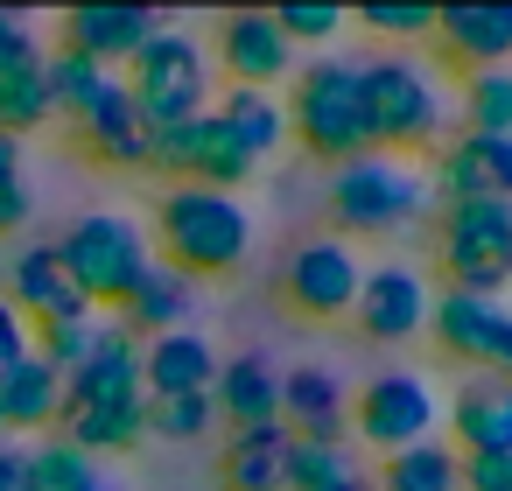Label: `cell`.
<instances>
[{
	"instance_id": "cell-1",
	"label": "cell",
	"mask_w": 512,
	"mask_h": 491,
	"mask_svg": "<svg viewBox=\"0 0 512 491\" xmlns=\"http://www.w3.org/2000/svg\"><path fill=\"white\" fill-rule=\"evenodd\" d=\"M162 246V267H176L183 281H204V274H232L246 253H253V211L232 197V190H204V183H176L155 211V239Z\"/></svg>"
},
{
	"instance_id": "cell-2",
	"label": "cell",
	"mask_w": 512,
	"mask_h": 491,
	"mask_svg": "<svg viewBox=\"0 0 512 491\" xmlns=\"http://www.w3.org/2000/svg\"><path fill=\"white\" fill-rule=\"evenodd\" d=\"M428 211H435V176H421V169L400 162V155L365 148V155L337 162V176H330V218H337L344 232L393 239V232L421 225Z\"/></svg>"
},
{
	"instance_id": "cell-3",
	"label": "cell",
	"mask_w": 512,
	"mask_h": 491,
	"mask_svg": "<svg viewBox=\"0 0 512 491\" xmlns=\"http://www.w3.org/2000/svg\"><path fill=\"white\" fill-rule=\"evenodd\" d=\"M281 106H288V141H302V155H316L330 169L372 148L365 141V99H358V64H344V57L302 64L288 78Z\"/></svg>"
},
{
	"instance_id": "cell-4",
	"label": "cell",
	"mask_w": 512,
	"mask_h": 491,
	"mask_svg": "<svg viewBox=\"0 0 512 491\" xmlns=\"http://www.w3.org/2000/svg\"><path fill=\"white\" fill-rule=\"evenodd\" d=\"M57 253V267L71 274V288L99 309H120L127 295H134V281L155 267V246H148V232L134 225V218H120V211H92V218H78V225H64V239L50 246Z\"/></svg>"
},
{
	"instance_id": "cell-5",
	"label": "cell",
	"mask_w": 512,
	"mask_h": 491,
	"mask_svg": "<svg viewBox=\"0 0 512 491\" xmlns=\"http://www.w3.org/2000/svg\"><path fill=\"white\" fill-rule=\"evenodd\" d=\"M358 99H365V141L379 155H407V148H428L442 127H449V106H442V85L407 64V57H379V64H358Z\"/></svg>"
},
{
	"instance_id": "cell-6",
	"label": "cell",
	"mask_w": 512,
	"mask_h": 491,
	"mask_svg": "<svg viewBox=\"0 0 512 491\" xmlns=\"http://www.w3.org/2000/svg\"><path fill=\"white\" fill-rule=\"evenodd\" d=\"M120 85H127L148 134L176 127V120H197V113H211V50L183 29H162V36L141 43V57L127 64Z\"/></svg>"
},
{
	"instance_id": "cell-7",
	"label": "cell",
	"mask_w": 512,
	"mask_h": 491,
	"mask_svg": "<svg viewBox=\"0 0 512 491\" xmlns=\"http://www.w3.org/2000/svg\"><path fill=\"white\" fill-rule=\"evenodd\" d=\"M435 260L456 295L498 302V288H512V204H442Z\"/></svg>"
},
{
	"instance_id": "cell-8",
	"label": "cell",
	"mask_w": 512,
	"mask_h": 491,
	"mask_svg": "<svg viewBox=\"0 0 512 491\" xmlns=\"http://www.w3.org/2000/svg\"><path fill=\"white\" fill-rule=\"evenodd\" d=\"M148 169H155V176H176V183H204V190H232V197H239V183H253L260 162L218 127V113H197V120L155 127Z\"/></svg>"
},
{
	"instance_id": "cell-9",
	"label": "cell",
	"mask_w": 512,
	"mask_h": 491,
	"mask_svg": "<svg viewBox=\"0 0 512 491\" xmlns=\"http://www.w3.org/2000/svg\"><path fill=\"white\" fill-rule=\"evenodd\" d=\"M435 421H442V393L421 372H379L365 379V393H351V428L365 449H386V456L414 449L435 435Z\"/></svg>"
},
{
	"instance_id": "cell-10",
	"label": "cell",
	"mask_w": 512,
	"mask_h": 491,
	"mask_svg": "<svg viewBox=\"0 0 512 491\" xmlns=\"http://www.w3.org/2000/svg\"><path fill=\"white\" fill-rule=\"evenodd\" d=\"M358 281H365V267H358V253H351L344 239H302V246L288 253V267H281V295H288V309L309 316V323L351 316Z\"/></svg>"
},
{
	"instance_id": "cell-11",
	"label": "cell",
	"mask_w": 512,
	"mask_h": 491,
	"mask_svg": "<svg viewBox=\"0 0 512 491\" xmlns=\"http://www.w3.org/2000/svg\"><path fill=\"white\" fill-rule=\"evenodd\" d=\"M218 64L232 85H253V92H281L295 71H302V50L281 36L274 8H239L218 22Z\"/></svg>"
},
{
	"instance_id": "cell-12",
	"label": "cell",
	"mask_w": 512,
	"mask_h": 491,
	"mask_svg": "<svg viewBox=\"0 0 512 491\" xmlns=\"http://www.w3.org/2000/svg\"><path fill=\"white\" fill-rule=\"evenodd\" d=\"M127 400H148V386H141V337L127 323H99L92 358L64 379V414H99V407H127Z\"/></svg>"
},
{
	"instance_id": "cell-13",
	"label": "cell",
	"mask_w": 512,
	"mask_h": 491,
	"mask_svg": "<svg viewBox=\"0 0 512 491\" xmlns=\"http://www.w3.org/2000/svg\"><path fill=\"white\" fill-rule=\"evenodd\" d=\"M428 302H435V295H428L421 267H407V260H386V267H365L351 316H358V330H365L372 344H407V337H421V323H428Z\"/></svg>"
},
{
	"instance_id": "cell-14",
	"label": "cell",
	"mask_w": 512,
	"mask_h": 491,
	"mask_svg": "<svg viewBox=\"0 0 512 491\" xmlns=\"http://www.w3.org/2000/svg\"><path fill=\"white\" fill-rule=\"evenodd\" d=\"M449 449L456 456H512V379L505 372H470L449 400Z\"/></svg>"
},
{
	"instance_id": "cell-15",
	"label": "cell",
	"mask_w": 512,
	"mask_h": 491,
	"mask_svg": "<svg viewBox=\"0 0 512 491\" xmlns=\"http://www.w3.org/2000/svg\"><path fill=\"white\" fill-rule=\"evenodd\" d=\"M435 197H449V204H512V134H456L442 148Z\"/></svg>"
},
{
	"instance_id": "cell-16",
	"label": "cell",
	"mask_w": 512,
	"mask_h": 491,
	"mask_svg": "<svg viewBox=\"0 0 512 491\" xmlns=\"http://www.w3.org/2000/svg\"><path fill=\"white\" fill-rule=\"evenodd\" d=\"M8 302H15V316H22L29 330H50V323H92V302L71 288V274L57 267L50 246L15 253V267H8Z\"/></svg>"
},
{
	"instance_id": "cell-17",
	"label": "cell",
	"mask_w": 512,
	"mask_h": 491,
	"mask_svg": "<svg viewBox=\"0 0 512 491\" xmlns=\"http://www.w3.org/2000/svg\"><path fill=\"white\" fill-rule=\"evenodd\" d=\"M428 330H435V344L456 358V365H470V372H491L498 365V344H505V330H512V316L498 309V302H477V295H435L428 302Z\"/></svg>"
},
{
	"instance_id": "cell-18",
	"label": "cell",
	"mask_w": 512,
	"mask_h": 491,
	"mask_svg": "<svg viewBox=\"0 0 512 491\" xmlns=\"http://www.w3.org/2000/svg\"><path fill=\"white\" fill-rule=\"evenodd\" d=\"M281 428L302 442H344L351 435V386L330 365H295L281 379Z\"/></svg>"
},
{
	"instance_id": "cell-19",
	"label": "cell",
	"mask_w": 512,
	"mask_h": 491,
	"mask_svg": "<svg viewBox=\"0 0 512 491\" xmlns=\"http://www.w3.org/2000/svg\"><path fill=\"white\" fill-rule=\"evenodd\" d=\"M162 29H169V22H162L155 8H71V15H64V50H78V57H92L99 71H113V64H134L141 43L162 36Z\"/></svg>"
},
{
	"instance_id": "cell-20",
	"label": "cell",
	"mask_w": 512,
	"mask_h": 491,
	"mask_svg": "<svg viewBox=\"0 0 512 491\" xmlns=\"http://www.w3.org/2000/svg\"><path fill=\"white\" fill-rule=\"evenodd\" d=\"M435 36H442L449 64L498 71L512 57V8H498V0H456V8H435Z\"/></svg>"
},
{
	"instance_id": "cell-21",
	"label": "cell",
	"mask_w": 512,
	"mask_h": 491,
	"mask_svg": "<svg viewBox=\"0 0 512 491\" xmlns=\"http://www.w3.org/2000/svg\"><path fill=\"white\" fill-rule=\"evenodd\" d=\"M211 379H218V351H211V337H197V330H169V337H148V344H141V386H148V400L211 393Z\"/></svg>"
},
{
	"instance_id": "cell-22",
	"label": "cell",
	"mask_w": 512,
	"mask_h": 491,
	"mask_svg": "<svg viewBox=\"0 0 512 491\" xmlns=\"http://www.w3.org/2000/svg\"><path fill=\"white\" fill-rule=\"evenodd\" d=\"M78 127H85V148L99 155V162H113V169H148V127H141V113H134V99H127V85L120 78H106V92L78 113Z\"/></svg>"
},
{
	"instance_id": "cell-23",
	"label": "cell",
	"mask_w": 512,
	"mask_h": 491,
	"mask_svg": "<svg viewBox=\"0 0 512 491\" xmlns=\"http://www.w3.org/2000/svg\"><path fill=\"white\" fill-rule=\"evenodd\" d=\"M211 407L232 421V428H260V421H281V372L267 358H218V379H211Z\"/></svg>"
},
{
	"instance_id": "cell-24",
	"label": "cell",
	"mask_w": 512,
	"mask_h": 491,
	"mask_svg": "<svg viewBox=\"0 0 512 491\" xmlns=\"http://www.w3.org/2000/svg\"><path fill=\"white\" fill-rule=\"evenodd\" d=\"M190 316H197V281H183L176 267H148L141 281H134V295L120 302V323L134 330V337H169V330H190Z\"/></svg>"
},
{
	"instance_id": "cell-25",
	"label": "cell",
	"mask_w": 512,
	"mask_h": 491,
	"mask_svg": "<svg viewBox=\"0 0 512 491\" xmlns=\"http://www.w3.org/2000/svg\"><path fill=\"white\" fill-rule=\"evenodd\" d=\"M0 421H8V435H50L57 421H64V379L29 351L8 379H0Z\"/></svg>"
},
{
	"instance_id": "cell-26",
	"label": "cell",
	"mask_w": 512,
	"mask_h": 491,
	"mask_svg": "<svg viewBox=\"0 0 512 491\" xmlns=\"http://www.w3.org/2000/svg\"><path fill=\"white\" fill-rule=\"evenodd\" d=\"M288 449H295V435L281 421L232 428V442H225V484L232 491H288Z\"/></svg>"
},
{
	"instance_id": "cell-27",
	"label": "cell",
	"mask_w": 512,
	"mask_h": 491,
	"mask_svg": "<svg viewBox=\"0 0 512 491\" xmlns=\"http://www.w3.org/2000/svg\"><path fill=\"white\" fill-rule=\"evenodd\" d=\"M218 113V127L253 155V162H267L281 141H288V106H281V92H253V85H225V99L211 106Z\"/></svg>"
},
{
	"instance_id": "cell-28",
	"label": "cell",
	"mask_w": 512,
	"mask_h": 491,
	"mask_svg": "<svg viewBox=\"0 0 512 491\" xmlns=\"http://www.w3.org/2000/svg\"><path fill=\"white\" fill-rule=\"evenodd\" d=\"M372 491H463V456H456L442 435H428V442H414V449H393V456L379 463Z\"/></svg>"
},
{
	"instance_id": "cell-29",
	"label": "cell",
	"mask_w": 512,
	"mask_h": 491,
	"mask_svg": "<svg viewBox=\"0 0 512 491\" xmlns=\"http://www.w3.org/2000/svg\"><path fill=\"white\" fill-rule=\"evenodd\" d=\"M43 120H57L50 106V85H43V50L15 57V64H0V134H36Z\"/></svg>"
},
{
	"instance_id": "cell-30",
	"label": "cell",
	"mask_w": 512,
	"mask_h": 491,
	"mask_svg": "<svg viewBox=\"0 0 512 491\" xmlns=\"http://www.w3.org/2000/svg\"><path fill=\"white\" fill-rule=\"evenodd\" d=\"M344 484H365V463L351 442H302L288 449V491H344Z\"/></svg>"
},
{
	"instance_id": "cell-31",
	"label": "cell",
	"mask_w": 512,
	"mask_h": 491,
	"mask_svg": "<svg viewBox=\"0 0 512 491\" xmlns=\"http://www.w3.org/2000/svg\"><path fill=\"white\" fill-rule=\"evenodd\" d=\"M106 78H113V71H99V64H92V57H78V50H43V85H50V106H57V113H71V120H78V113L106 92Z\"/></svg>"
},
{
	"instance_id": "cell-32",
	"label": "cell",
	"mask_w": 512,
	"mask_h": 491,
	"mask_svg": "<svg viewBox=\"0 0 512 491\" xmlns=\"http://www.w3.org/2000/svg\"><path fill=\"white\" fill-rule=\"evenodd\" d=\"M463 134H512V64L463 78Z\"/></svg>"
},
{
	"instance_id": "cell-33",
	"label": "cell",
	"mask_w": 512,
	"mask_h": 491,
	"mask_svg": "<svg viewBox=\"0 0 512 491\" xmlns=\"http://www.w3.org/2000/svg\"><path fill=\"white\" fill-rule=\"evenodd\" d=\"M218 421L211 393H176V400H148V435L155 442H197Z\"/></svg>"
},
{
	"instance_id": "cell-34",
	"label": "cell",
	"mask_w": 512,
	"mask_h": 491,
	"mask_svg": "<svg viewBox=\"0 0 512 491\" xmlns=\"http://www.w3.org/2000/svg\"><path fill=\"white\" fill-rule=\"evenodd\" d=\"M274 22H281V36H288L295 50L337 43V36L351 29V15H344V8H330V0H288V8H274Z\"/></svg>"
},
{
	"instance_id": "cell-35",
	"label": "cell",
	"mask_w": 512,
	"mask_h": 491,
	"mask_svg": "<svg viewBox=\"0 0 512 491\" xmlns=\"http://www.w3.org/2000/svg\"><path fill=\"white\" fill-rule=\"evenodd\" d=\"M36 449V484L43 491H78L85 477H99V463L85 456V449H71L64 435H43V442H29Z\"/></svg>"
},
{
	"instance_id": "cell-36",
	"label": "cell",
	"mask_w": 512,
	"mask_h": 491,
	"mask_svg": "<svg viewBox=\"0 0 512 491\" xmlns=\"http://www.w3.org/2000/svg\"><path fill=\"white\" fill-rule=\"evenodd\" d=\"M365 36H435V8L428 0H414V8H386V0H372V8L351 15Z\"/></svg>"
},
{
	"instance_id": "cell-37",
	"label": "cell",
	"mask_w": 512,
	"mask_h": 491,
	"mask_svg": "<svg viewBox=\"0 0 512 491\" xmlns=\"http://www.w3.org/2000/svg\"><path fill=\"white\" fill-rule=\"evenodd\" d=\"M0 491H43L36 484V449L22 435H0Z\"/></svg>"
},
{
	"instance_id": "cell-38",
	"label": "cell",
	"mask_w": 512,
	"mask_h": 491,
	"mask_svg": "<svg viewBox=\"0 0 512 491\" xmlns=\"http://www.w3.org/2000/svg\"><path fill=\"white\" fill-rule=\"evenodd\" d=\"M22 358H29V323L15 316V302H8V295H0V379H8Z\"/></svg>"
},
{
	"instance_id": "cell-39",
	"label": "cell",
	"mask_w": 512,
	"mask_h": 491,
	"mask_svg": "<svg viewBox=\"0 0 512 491\" xmlns=\"http://www.w3.org/2000/svg\"><path fill=\"white\" fill-rule=\"evenodd\" d=\"M463 491H512V456H463Z\"/></svg>"
},
{
	"instance_id": "cell-40",
	"label": "cell",
	"mask_w": 512,
	"mask_h": 491,
	"mask_svg": "<svg viewBox=\"0 0 512 491\" xmlns=\"http://www.w3.org/2000/svg\"><path fill=\"white\" fill-rule=\"evenodd\" d=\"M36 218V197H29V183H0V232H22Z\"/></svg>"
},
{
	"instance_id": "cell-41",
	"label": "cell",
	"mask_w": 512,
	"mask_h": 491,
	"mask_svg": "<svg viewBox=\"0 0 512 491\" xmlns=\"http://www.w3.org/2000/svg\"><path fill=\"white\" fill-rule=\"evenodd\" d=\"M29 50H43V43L29 36V22H22V15H0V64H15V57H29Z\"/></svg>"
},
{
	"instance_id": "cell-42",
	"label": "cell",
	"mask_w": 512,
	"mask_h": 491,
	"mask_svg": "<svg viewBox=\"0 0 512 491\" xmlns=\"http://www.w3.org/2000/svg\"><path fill=\"white\" fill-rule=\"evenodd\" d=\"M0 183H22V141L0 134Z\"/></svg>"
},
{
	"instance_id": "cell-43",
	"label": "cell",
	"mask_w": 512,
	"mask_h": 491,
	"mask_svg": "<svg viewBox=\"0 0 512 491\" xmlns=\"http://www.w3.org/2000/svg\"><path fill=\"white\" fill-rule=\"evenodd\" d=\"M491 372H505V379H512V330H505V344H498V365H491Z\"/></svg>"
},
{
	"instance_id": "cell-44",
	"label": "cell",
	"mask_w": 512,
	"mask_h": 491,
	"mask_svg": "<svg viewBox=\"0 0 512 491\" xmlns=\"http://www.w3.org/2000/svg\"><path fill=\"white\" fill-rule=\"evenodd\" d=\"M78 491H113V484H106V470H99V477H85V484H78Z\"/></svg>"
},
{
	"instance_id": "cell-45",
	"label": "cell",
	"mask_w": 512,
	"mask_h": 491,
	"mask_svg": "<svg viewBox=\"0 0 512 491\" xmlns=\"http://www.w3.org/2000/svg\"><path fill=\"white\" fill-rule=\"evenodd\" d=\"M344 491H372V477H365V484H344Z\"/></svg>"
},
{
	"instance_id": "cell-46",
	"label": "cell",
	"mask_w": 512,
	"mask_h": 491,
	"mask_svg": "<svg viewBox=\"0 0 512 491\" xmlns=\"http://www.w3.org/2000/svg\"><path fill=\"white\" fill-rule=\"evenodd\" d=\"M0 435H8V421H0Z\"/></svg>"
}]
</instances>
